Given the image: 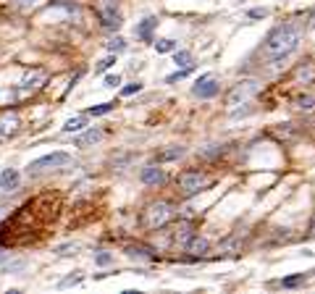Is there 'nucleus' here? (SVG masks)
Segmentation results:
<instances>
[{"label":"nucleus","instance_id":"nucleus-1","mask_svg":"<svg viewBox=\"0 0 315 294\" xmlns=\"http://www.w3.org/2000/svg\"><path fill=\"white\" fill-rule=\"evenodd\" d=\"M300 40H302V24H297V21L281 24L265 37L260 53L268 61H284L286 55H292L300 48Z\"/></svg>","mask_w":315,"mask_h":294},{"label":"nucleus","instance_id":"nucleus-2","mask_svg":"<svg viewBox=\"0 0 315 294\" xmlns=\"http://www.w3.org/2000/svg\"><path fill=\"white\" fill-rule=\"evenodd\" d=\"M173 205L171 202H153V205H147V210H145V223L150 226V228H160V226H165L168 220L173 218Z\"/></svg>","mask_w":315,"mask_h":294},{"label":"nucleus","instance_id":"nucleus-3","mask_svg":"<svg viewBox=\"0 0 315 294\" xmlns=\"http://www.w3.org/2000/svg\"><path fill=\"white\" fill-rule=\"evenodd\" d=\"M205 187H210V176H205L202 171H184L179 176V189L184 197H194Z\"/></svg>","mask_w":315,"mask_h":294},{"label":"nucleus","instance_id":"nucleus-4","mask_svg":"<svg viewBox=\"0 0 315 294\" xmlns=\"http://www.w3.org/2000/svg\"><path fill=\"white\" fill-rule=\"evenodd\" d=\"M260 89V84H257L255 79H247V81H239V84H234V89L226 95V105L236 108V105H244L249 97L255 95V92Z\"/></svg>","mask_w":315,"mask_h":294},{"label":"nucleus","instance_id":"nucleus-5","mask_svg":"<svg viewBox=\"0 0 315 294\" xmlns=\"http://www.w3.org/2000/svg\"><path fill=\"white\" fill-rule=\"evenodd\" d=\"M97 13H100V18H103L105 29H118V26L124 24V18H121V13H118V8H116V0H100Z\"/></svg>","mask_w":315,"mask_h":294},{"label":"nucleus","instance_id":"nucleus-6","mask_svg":"<svg viewBox=\"0 0 315 294\" xmlns=\"http://www.w3.org/2000/svg\"><path fill=\"white\" fill-rule=\"evenodd\" d=\"M71 160V155L69 152H50V155H45V158H37L29 163V173H37V171H42V168H58V165H66Z\"/></svg>","mask_w":315,"mask_h":294},{"label":"nucleus","instance_id":"nucleus-7","mask_svg":"<svg viewBox=\"0 0 315 294\" xmlns=\"http://www.w3.org/2000/svg\"><path fill=\"white\" fill-rule=\"evenodd\" d=\"M218 81L210 76V74H202V76L197 79V84L192 87V95L194 97H202V100H208V97H216L218 95Z\"/></svg>","mask_w":315,"mask_h":294},{"label":"nucleus","instance_id":"nucleus-8","mask_svg":"<svg viewBox=\"0 0 315 294\" xmlns=\"http://www.w3.org/2000/svg\"><path fill=\"white\" fill-rule=\"evenodd\" d=\"M208 239H202V236H197V234H192L187 242H184V252H189L192 257H202L208 252Z\"/></svg>","mask_w":315,"mask_h":294},{"label":"nucleus","instance_id":"nucleus-9","mask_svg":"<svg viewBox=\"0 0 315 294\" xmlns=\"http://www.w3.org/2000/svg\"><path fill=\"white\" fill-rule=\"evenodd\" d=\"M142 181L150 184V187H158V184L165 181V173H163V168H158V165H147V168H142Z\"/></svg>","mask_w":315,"mask_h":294},{"label":"nucleus","instance_id":"nucleus-10","mask_svg":"<svg viewBox=\"0 0 315 294\" xmlns=\"http://www.w3.org/2000/svg\"><path fill=\"white\" fill-rule=\"evenodd\" d=\"M0 189H5V192L18 189V171L16 168H5L0 173Z\"/></svg>","mask_w":315,"mask_h":294},{"label":"nucleus","instance_id":"nucleus-11","mask_svg":"<svg viewBox=\"0 0 315 294\" xmlns=\"http://www.w3.org/2000/svg\"><path fill=\"white\" fill-rule=\"evenodd\" d=\"M158 26V18L155 16H147L145 21L137 26V37H140V40H145V42H150L153 40V29Z\"/></svg>","mask_w":315,"mask_h":294},{"label":"nucleus","instance_id":"nucleus-12","mask_svg":"<svg viewBox=\"0 0 315 294\" xmlns=\"http://www.w3.org/2000/svg\"><path fill=\"white\" fill-rule=\"evenodd\" d=\"M18 132V116H3L0 118V137H11Z\"/></svg>","mask_w":315,"mask_h":294},{"label":"nucleus","instance_id":"nucleus-13","mask_svg":"<svg viewBox=\"0 0 315 294\" xmlns=\"http://www.w3.org/2000/svg\"><path fill=\"white\" fill-rule=\"evenodd\" d=\"M100 137H103V132H100V129H89V132L79 134L77 140H74V145H77V147H87V145H95Z\"/></svg>","mask_w":315,"mask_h":294},{"label":"nucleus","instance_id":"nucleus-14","mask_svg":"<svg viewBox=\"0 0 315 294\" xmlns=\"http://www.w3.org/2000/svg\"><path fill=\"white\" fill-rule=\"evenodd\" d=\"M84 126H87V116H74V118H69V121L63 124V132L74 134V132H81Z\"/></svg>","mask_w":315,"mask_h":294},{"label":"nucleus","instance_id":"nucleus-15","mask_svg":"<svg viewBox=\"0 0 315 294\" xmlns=\"http://www.w3.org/2000/svg\"><path fill=\"white\" fill-rule=\"evenodd\" d=\"M184 152H187L184 147H168V150L158 152V163H165V160H179Z\"/></svg>","mask_w":315,"mask_h":294},{"label":"nucleus","instance_id":"nucleus-16","mask_svg":"<svg viewBox=\"0 0 315 294\" xmlns=\"http://www.w3.org/2000/svg\"><path fill=\"white\" fill-rule=\"evenodd\" d=\"M273 134L279 137V140H294V137H297V129H294V124H279L273 129Z\"/></svg>","mask_w":315,"mask_h":294},{"label":"nucleus","instance_id":"nucleus-17","mask_svg":"<svg viewBox=\"0 0 315 294\" xmlns=\"http://www.w3.org/2000/svg\"><path fill=\"white\" fill-rule=\"evenodd\" d=\"M305 273H297V276H286V279H281V287L284 289H297V287H305Z\"/></svg>","mask_w":315,"mask_h":294},{"label":"nucleus","instance_id":"nucleus-18","mask_svg":"<svg viewBox=\"0 0 315 294\" xmlns=\"http://www.w3.org/2000/svg\"><path fill=\"white\" fill-rule=\"evenodd\" d=\"M173 63H176V66H181V69L192 66V53L189 50H173Z\"/></svg>","mask_w":315,"mask_h":294},{"label":"nucleus","instance_id":"nucleus-19","mask_svg":"<svg viewBox=\"0 0 315 294\" xmlns=\"http://www.w3.org/2000/svg\"><path fill=\"white\" fill-rule=\"evenodd\" d=\"M42 79H45V71H42V69H34L29 76L24 79V87H40V81H42Z\"/></svg>","mask_w":315,"mask_h":294},{"label":"nucleus","instance_id":"nucleus-20","mask_svg":"<svg viewBox=\"0 0 315 294\" xmlns=\"http://www.w3.org/2000/svg\"><path fill=\"white\" fill-rule=\"evenodd\" d=\"M176 48H179V42H176V40H158L155 42V50L158 53H173Z\"/></svg>","mask_w":315,"mask_h":294},{"label":"nucleus","instance_id":"nucleus-21","mask_svg":"<svg viewBox=\"0 0 315 294\" xmlns=\"http://www.w3.org/2000/svg\"><path fill=\"white\" fill-rule=\"evenodd\" d=\"M126 255H129V257H147V260H155V255H153L150 250H142V247H129Z\"/></svg>","mask_w":315,"mask_h":294},{"label":"nucleus","instance_id":"nucleus-22","mask_svg":"<svg viewBox=\"0 0 315 294\" xmlns=\"http://www.w3.org/2000/svg\"><path fill=\"white\" fill-rule=\"evenodd\" d=\"M189 236H192V226H189V223H181V226H179V231H176V242L184 244Z\"/></svg>","mask_w":315,"mask_h":294},{"label":"nucleus","instance_id":"nucleus-23","mask_svg":"<svg viewBox=\"0 0 315 294\" xmlns=\"http://www.w3.org/2000/svg\"><path fill=\"white\" fill-rule=\"evenodd\" d=\"M192 74V66H187V69H179V71H173L171 76H165V81H168V84H173V81H179V79H187Z\"/></svg>","mask_w":315,"mask_h":294},{"label":"nucleus","instance_id":"nucleus-24","mask_svg":"<svg viewBox=\"0 0 315 294\" xmlns=\"http://www.w3.org/2000/svg\"><path fill=\"white\" fill-rule=\"evenodd\" d=\"M113 108H116V103H103V105H95V108H89V116H105V113H110Z\"/></svg>","mask_w":315,"mask_h":294},{"label":"nucleus","instance_id":"nucleus-25","mask_svg":"<svg viewBox=\"0 0 315 294\" xmlns=\"http://www.w3.org/2000/svg\"><path fill=\"white\" fill-rule=\"evenodd\" d=\"M77 250H79V244L77 242H69V244L55 247V255H77Z\"/></svg>","mask_w":315,"mask_h":294},{"label":"nucleus","instance_id":"nucleus-26","mask_svg":"<svg viewBox=\"0 0 315 294\" xmlns=\"http://www.w3.org/2000/svg\"><path fill=\"white\" fill-rule=\"evenodd\" d=\"M74 284H81V273L77 271L74 276H66L63 281H58V289H66V287H74Z\"/></svg>","mask_w":315,"mask_h":294},{"label":"nucleus","instance_id":"nucleus-27","mask_svg":"<svg viewBox=\"0 0 315 294\" xmlns=\"http://www.w3.org/2000/svg\"><path fill=\"white\" fill-rule=\"evenodd\" d=\"M113 63H116V55H108V58H103V61H100L97 66H95V74H103V71H108L110 66H113Z\"/></svg>","mask_w":315,"mask_h":294},{"label":"nucleus","instance_id":"nucleus-28","mask_svg":"<svg viewBox=\"0 0 315 294\" xmlns=\"http://www.w3.org/2000/svg\"><path fill=\"white\" fill-rule=\"evenodd\" d=\"M108 50H110V53H121V50H126L124 37H116V40H110V42H108Z\"/></svg>","mask_w":315,"mask_h":294},{"label":"nucleus","instance_id":"nucleus-29","mask_svg":"<svg viewBox=\"0 0 315 294\" xmlns=\"http://www.w3.org/2000/svg\"><path fill=\"white\" fill-rule=\"evenodd\" d=\"M26 268V260H13V263H8L3 273H18V271H24Z\"/></svg>","mask_w":315,"mask_h":294},{"label":"nucleus","instance_id":"nucleus-30","mask_svg":"<svg viewBox=\"0 0 315 294\" xmlns=\"http://www.w3.org/2000/svg\"><path fill=\"white\" fill-rule=\"evenodd\" d=\"M140 89H142V84H140V81H134V84H126V87L121 89V95H124V97H132V95H137Z\"/></svg>","mask_w":315,"mask_h":294},{"label":"nucleus","instance_id":"nucleus-31","mask_svg":"<svg viewBox=\"0 0 315 294\" xmlns=\"http://www.w3.org/2000/svg\"><path fill=\"white\" fill-rule=\"evenodd\" d=\"M268 13H271L268 8H249V11H247V16H249V18H265Z\"/></svg>","mask_w":315,"mask_h":294},{"label":"nucleus","instance_id":"nucleus-32","mask_svg":"<svg viewBox=\"0 0 315 294\" xmlns=\"http://www.w3.org/2000/svg\"><path fill=\"white\" fill-rule=\"evenodd\" d=\"M95 263H97V265H110V263H113V255H108V252H97V255H95Z\"/></svg>","mask_w":315,"mask_h":294},{"label":"nucleus","instance_id":"nucleus-33","mask_svg":"<svg viewBox=\"0 0 315 294\" xmlns=\"http://www.w3.org/2000/svg\"><path fill=\"white\" fill-rule=\"evenodd\" d=\"M297 105H300L302 110H310V108L315 105V100H313V97L308 95V97H300V100H297Z\"/></svg>","mask_w":315,"mask_h":294},{"label":"nucleus","instance_id":"nucleus-34","mask_svg":"<svg viewBox=\"0 0 315 294\" xmlns=\"http://www.w3.org/2000/svg\"><path fill=\"white\" fill-rule=\"evenodd\" d=\"M218 152H224V145H213V150H202V155H205V158H216Z\"/></svg>","mask_w":315,"mask_h":294},{"label":"nucleus","instance_id":"nucleus-35","mask_svg":"<svg viewBox=\"0 0 315 294\" xmlns=\"http://www.w3.org/2000/svg\"><path fill=\"white\" fill-rule=\"evenodd\" d=\"M121 84V76L118 74H113V76H105V87H118Z\"/></svg>","mask_w":315,"mask_h":294},{"label":"nucleus","instance_id":"nucleus-36","mask_svg":"<svg viewBox=\"0 0 315 294\" xmlns=\"http://www.w3.org/2000/svg\"><path fill=\"white\" fill-rule=\"evenodd\" d=\"M3 260H5V252H3V250H0V263H3Z\"/></svg>","mask_w":315,"mask_h":294},{"label":"nucleus","instance_id":"nucleus-37","mask_svg":"<svg viewBox=\"0 0 315 294\" xmlns=\"http://www.w3.org/2000/svg\"><path fill=\"white\" fill-rule=\"evenodd\" d=\"M313 234H315V226H313Z\"/></svg>","mask_w":315,"mask_h":294}]
</instances>
